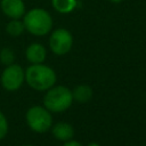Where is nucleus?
Instances as JSON below:
<instances>
[{"label":"nucleus","instance_id":"f257e3e1","mask_svg":"<svg viewBox=\"0 0 146 146\" xmlns=\"http://www.w3.org/2000/svg\"><path fill=\"white\" fill-rule=\"evenodd\" d=\"M26 83L36 91H47L50 89L56 80L55 71L44 64H32L25 71Z\"/></svg>","mask_w":146,"mask_h":146},{"label":"nucleus","instance_id":"f03ea898","mask_svg":"<svg viewBox=\"0 0 146 146\" xmlns=\"http://www.w3.org/2000/svg\"><path fill=\"white\" fill-rule=\"evenodd\" d=\"M23 23L25 30L36 36L48 34L52 27V18L50 14L42 8H33L24 14Z\"/></svg>","mask_w":146,"mask_h":146},{"label":"nucleus","instance_id":"7ed1b4c3","mask_svg":"<svg viewBox=\"0 0 146 146\" xmlns=\"http://www.w3.org/2000/svg\"><path fill=\"white\" fill-rule=\"evenodd\" d=\"M73 103L72 90L65 86L51 87L43 97V106L54 113H62L70 108Z\"/></svg>","mask_w":146,"mask_h":146},{"label":"nucleus","instance_id":"20e7f679","mask_svg":"<svg viewBox=\"0 0 146 146\" xmlns=\"http://www.w3.org/2000/svg\"><path fill=\"white\" fill-rule=\"evenodd\" d=\"M26 123L29 128L38 133L47 132L52 125L51 112H49L44 106H32L26 111L25 114Z\"/></svg>","mask_w":146,"mask_h":146},{"label":"nucleus","instance_id":"39448f33","mask_svg":"<svg viewBox=\"0 0 146 146\" xmlns=\"http://www.w3.org/2000/svg\"><path fill=\"white\" fill-rule=\"evenodd\" d=\"M25 80V71L18 64L7 65L1 73L0 82L3 89L7 91H16L21 88Z\"/></svg>","mask_w":146,"mask_h":146},{"label":"nucleus","instance_id":"423d86ee","mask_svg":"<svg viewBox=\"0 0 146 146\" xmlns=\"http://www.w3.org/2000/svg\"><path fill=\"white\" fill-rule=\"evenodd\" d=\"M73 46V36L72 33L66 29H57L55 30L49 38V47L55 55L63 56L67 54Z\"/></svg>","mask_w":146,"mask_h":146},{"label":"nucleus","instance_id":"0eeeda50","mask_svg":"<svg viewBox=\"0 0 146 146\" xmlns=\"http://www.w3.org/2000/svg\"><path fill=\"white\" fill-rule=\"evenodd\" d=\"M0 7L2 13L13 18H21L25 14V5L23 0H1Z\"/></svg>","mask_w":146,"mask_h":146},{"label":"nucleus","instance_id":"6e6552de","mask_svg":"<svg viewBox=\"0 0 146 146\" xmlns=\"http://www.w3.org/2000/svg\"><path fill=\"white\" fill-rule=\"evenodd\" d=\"M25 56L31 64H41L47 57V50L41 43L34 42L26 48Z\"/></svg>","mask_w":146,"mask_h":146},{"label":"nucleus","instance_id":"1a4fd4ad","mask_svg":"<svg viewBox=\"0 0 146 146\" xmlns=\"http://www.w3.org/2000/svg\"><path fill=\"white\" fill-rule=\"evenodd\" d=\"M52 136L60 141H67L71 140L74 136V129L70 123L66 122H59L56 123L51 129Z\"/></svg>","mask_w":146,"mask_h":146},{"label":"nucleus","instance_id":"9d476101","mask_svg":"<svg viewBox=\"0 0 146 146\" xmlns=\"http://www.w3.org/2000/svg\"><path fill=\"white\" fill-rule=\"evenodd\" d=\"M72 96H73V100L84 104V103H88L89 100H91V98L94 96V91L90 86L80 84V86H76L72 90Z\"/></svg>","mask_w":146,"mask_h":146},{"label":"nucleus","instance_id":"9b49d317","mask_svg":"<svg viewBox=\"0 0 146 146\" xmlns=\"http://www.w3.org/2000/svg\"><path fill=\"white\" fill-rule=\"evenodd\" d=\"M51 3L54 9L60 14L72 13L78 5L76 0H51Z\"/></svg>","mask_w":146,"mask_h":146},{"label":"nucleus","instance_id":"f8f14e48","mask_svg":"<svg viewBox=\"0 0 146 146\" xmlns=\"http://www.w3.org/2000/svg\"><path fill=\"white\" fill-rule=\"evenodd\" d=\"M25 30L24 23L22 21H19V18H13L10 22H8L7 26H6V31L9 35L11 36H19Z\"/></svg>","mask_w":146,"mask_h":146},{"label":"nucleus","instance_id":"ddd939ff","mask_svg":"<svg viewBox=\"0 0 146 146\" xmlns=\"http://www.w3.org/2000/svg\"><path fill=\"white\" fill-rule=\"evenodd\" d=\"M15 60V54L10 48H2L0 51V62L3 65H10Z\"/></svg>","mask_w":146,"mask_h":146},{"label":"nucleus","instance_id":"4468645a","mask_svg":"<svg viewBox=\"0 0 146 146\" xmlns=\"http://www.w3.org/2000/svg\"><path fill=\"white\" fill-rule=\"evenodd\" d=\"M7 132H8V121L5 114L0 111V140L6 137Z\"/></svg>","mask_w":146,"mask_h":146},{"label":"nucleus","instance_id":"2eb2a0df","mask_svg":"<svg viewBox=\"0 0 146 146\" xmlns=\"http://www.w3.org/2000/svg\"><path fill=\"white\" fill-rule=\"evenodd\" d=\"M63 146H83L81 143H79V141H76V140H67V141H65V144L63 145Z\"/></svg>","mask_w":146,"mask_h":146},{"label":"nucleus","instance_id":"dca6fc26","mask_svg":"<svg viewBox=\"0 0 146 146\" xmlns=\"http://www.w3.org/2000/svg\"><path fill=\"white\" fill-rule=\"evenodd\" d=\"M108 1H111V2H113V3H120V2H122L123 0H108Z\"/></svg>","mask_w":146,"mask_h":146},{"label":"nucleus","instance_id":"f3484780","mask_svg":"<svg viewBox=\"0 0 146 146\" xmlns=\"http://www.w3.org/2000/svg\"><path fill=\"white\" fill-rule=\"evenodd\" d=\"M88 146H100L99 144H97V143H90Z\"/></svg>","mask_w":146,"mask_h":146},{"label":"nucleus","instance_id":"a211bd4d","mask_svg":"<svg viewBox=\"0 0 146 146\" xmlns=\"http://www.w3.org/2000/svg\"><path fill=\"white\" fill-rule=\"evenodd\" d=\"M19 146H33V145H19Z\"/></svg>","mask_w":146,"mask_h":146}]
</instances>
